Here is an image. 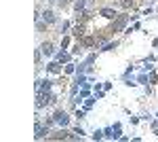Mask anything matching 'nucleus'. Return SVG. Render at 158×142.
I'll use <instances>...</instances> for the list:
<instances>
[{
    "label": "nucleus",
    "mask_w": 158,
    "mask_h": 142,
    "mask_svg": "<svg viewBox=\"0 0 158 142\" xmlns=\"http://www.w3.org/2000/svg\"><path fill=\"white\" fill-rule=\"evenodd\" d=\"M101 13H103V15H105V17H114V13H112V11H110V8H103V11H101Z\"/></svg>",
    "instance_id": "nucleus-1"
}]
</instances>
